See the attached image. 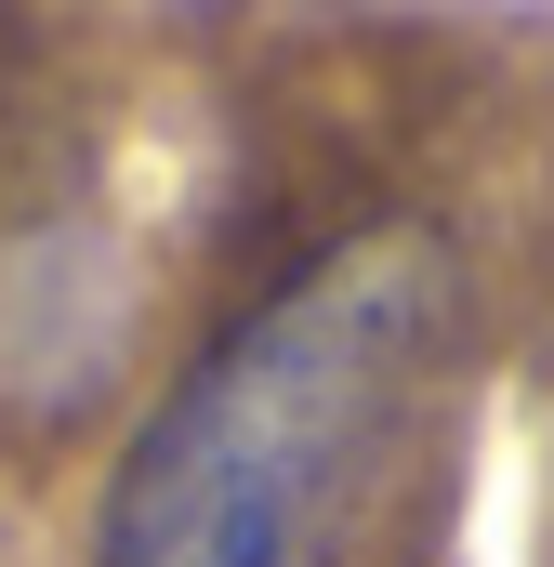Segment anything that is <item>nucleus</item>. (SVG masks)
<instances>
[{
  "label": "nucleus",
  "instance_id": "f257e3e1",
  "mask_svg": "<svg viewBox=\"0 0 554 567\" xmlns=\"http://www.w3.org/2000/svg\"><path fill=\"white\" fill-rule=\"evenodd\" d=\"M449 357H462L449 225L370 212L357 238L252 290L185 383H158L93 515V567H357L370 515L435 435Z\"/></svg>",
  "mask_w": 554,
  "mask_h": 567
}]
</instances>
